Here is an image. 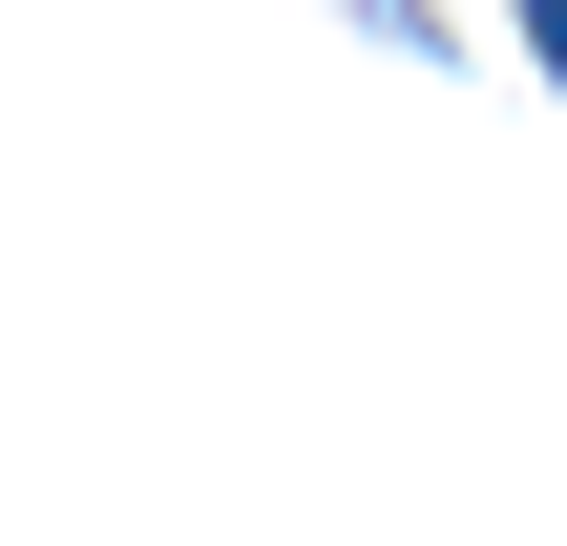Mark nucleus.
I'll use <instances>...</instances> for the list:
<instances>
[{"mask_svg":"<svg viewBox=\"0 0 567 546\" xmlns=\"http://www.w3.org/2000/svg\"><path fill=\"white\" fill-rule=\"evenodd\" d=\"M337 21H358L379 63H463V0H337Z\"/></svg>","mask_w":567,"mask_h":546,"instance_id":"obj_1","label":"nucleus"},{"mask_svg":"<svg viewBox=\"0 0 567 546\" xmlns=\"http://www.w3.org/2000/svg\"><path fill=\"white\" fill-rule=\"evenodd\" d=\"M505 42H526V63H547V84H567V0H505Z\"/></svg>","mask_w":567,"mask_h":546,"instance_id":"obj_2","label":"nucleus"}]
</instances>
